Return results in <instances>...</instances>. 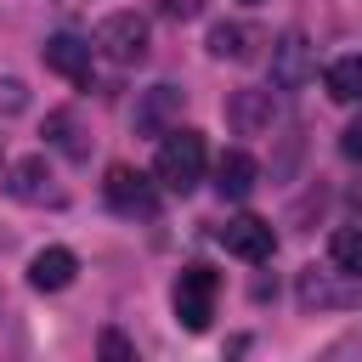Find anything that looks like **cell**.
Returning a JSON list of instances; mask_svg holds the SVG:
<instances>
[{
	"label": "cell",
	"mask_w": 362,
	"mask_h": 362,
	"mask_svg": "<svg viewBox=\"0 0 362 362\" xmlns=\"http://www.w3.org/2000/svg\"><path fill=\"white\" fill-rule=\"evenodd\" d=\"M204 164H209V147H204V136L198 130H164L158 136V153H153V181L164 187V192H192L198 181H204Z\"/></svg>",
	"instance_id": "1"
},
{
	"label": "cell",
	"mask_w": 362,
	"mask_h": 362,
	"mask_svg": "<svg viewBox=\"0 0 362 362\" xmlns=\"http://www.w3.org/2000/svg\"><path fill=\"white\" fill-rule=\"evenodd\" d=\"M294 300H300V311H351V305H362V277H351L345 266H305L300 277H294Z\"/></svg>",
	"instance_id": "2"
},
{
	"label": "cell",
	"mask_w": 362,
	"mask_h": 362,
	"mask_svg": "<svg viewBox=\"0 0 362 362\" xmlns=\"http://www.w3.org/2000/svg\"><path fill=\"white\" fill-rule=\"evenodd\" d=\"M215 300H221V277H215L209 266H187V272L175 277V288H170L175 322H181L187 334H204V328H209V317H215Z\"/></svg>",
	"instance_id": "3"
},
{
	"label": "cell",
	"mask_w": 362,
	"mask_h": 362,
	"mask_svg": "<svg viewBox=\"0 0 362 362\" xmlns=\"http://www.w3.org/2000/svg\"><path fill=\"white\" fill-rule=\"evenodd\" d=\"M90 45H96L107 62L136 68V62H147V17H136V11H107V17L96 23Z\"/></svg>",
	"instance_id": "4"
},
{
	"label": "cell",
	"mask_w": 362,
	"mask_h": 362,
	"mask_svg": "<svg viewBox=\"0 0 362 362\" xmlns=\"http://www.w3.org/2000/svg\"><path fill=\"white\" fill-rule=\"evenodd\" d=\"M102 198L113 204V215H130V221H153L158 215V187L141 170H130V164H107Z\"/></svg>",
	"instance_id": "5"
},
{
	"label": "cell",
	"mask_w": 362,
	"mask_h": 362,
	"mask_svg": "<svg viewBox=\"0 0 362 362\" xmlns=\"http://www.w3.org/2000/svg\"><path fill=\"white\" fill-rule=\"evenodd\" d=\"M215 243H221L226 255L249 260V266H266V260L277 255V232H272V221H260V215H232V221H221V226H215Z\"/></svg>",
	"instance_id": "6"
},
{
	"label": "cell",
	"mask_w": 362,
	"mask_h": 362,
	"mask_svg": "<svg viewBox=\"0 0 362 362\" xmlns=\"http://www.w3.org/2000/svg\"><path fill=\"white\" fill-rule=\"evenodd\" d=\"M311 74H317V51H311L305 28H283L272 40V85L277 90H300Z\"/></svg>",
	"instance_id": "7"
},
{
	"label": "cell",
	"mask_w": 362,
	"mask_h": 362,
	"mask_svg": "<svg viewBox=\"0 0 362 362\" xmlns=\"http://www.w3.org/2000/svg\"><path fill=\"white\" fill-rule=\"evenodd\" d=\"M6 192L17 204H62V187H57V170L45 153H28V158H11L6 164Z\"/></svg>",
	"instance_id": "8"
},
{
	"label": "cell",
	"mask_w": 362,
	"mask_h": 362,
	"mask_svg": "<svg viewBox=\"0 0 362 362\" xmlns=\"http://www.w3.org/2000/svg\"><path fill=\"white\" fill-rule=\"evenodd\" d=\"M226 124H232L238 136H266V130L277 124V96L260 90V85H238V90L226 96Z\"/></svg>",
	"instance_id": "9"
},
{
	"label": "cell",
	"mask_w": 362,
	"mask_h": 362,
	"mask_svg": "<svg viewBox=\"0 0 362 362\" xmlns=\"http://www.w3.org/2000/svg\"><path fill=\"white\" fill-rule=\"evenodd\" d=\"M181 107H187V90H181V85H153V90H141V102H136V136H164V130H175V124H181Z\"/></svg>",
	"instance_id": "10"
},
{
	"label": "cell",
	"mask_w": 362,
	"mask_h": 362,
	"mask_svg": "<svg viewBox=\"0 0 362 362\" xmlns=\"http://www.w3.org/2000/svg\"><path fill=\"white\" fill-rule=\"evenodd\" d=\"M90 40H79V34H51L45 45H40V57H45V68L51 74H62V79H74V85H85L90 79Z\"/></svg>",
	"instance_id": "11"
},
{
	"label": "cell",
	"mask_w": 362,
	"mask_h": 362,
	"mask_svg": "<svg viewBox=\"0 0 362 362\" xmlns=\"http://www.w3.org/2000/svg\"><path fill=\"white\" fill-rule=\"evenodd\" d=\"M255 187H260V164H255L243 147H232V153H221V158H215V192H221V198L243 204Z\"/></svg>",
	"instance_id": "12"
},
{
	"label": "cell",
	"mask_w": 362,
	"mask_h": 362,
	"mask_svg": "<svg viewBox=\"0 0 362 362\" xmlns=\"http://www.w3.org/2000/svg\"><path fill=\"white\" fill-rule=\"evenodd\" d=\"M260 45H266V34L255 23H215L209 28V57H221V62H249V57H260Z\"/></svg>",
	"instance_id": "13"
},
{
	"label": "cell",
	"mask_w": 362,
	"mask_h": 362,
	"mask_svg": "<svg viewBox=\"0 0 362 362\" xmlns=\"http://www.w3.org/2000/svg\"><path fill=\"white\" fill-rule=\"evenodd\" d=\"M74 272H79V260H74V249H62V243H51V249H40V255L28 260V283H34L40 294L68 288V283H74Z\"/></svg>",
	"instance_id": "14"
},
{
	"label": "cell",
	"mask_w": 362,
	"mask_h": 362,
	"mask_svg": "<svg viewBox=\"0 0 362 362\" xmlns=\"http://www.w3.org/2000/svg\"><path fill=\"white\" fill-rule=\"evenodd\" d=\"M45 141H51V147H62L68 158H85V153H90V141L79 136V119H74L68 107H57V113H45Z\"/></svg>",
	"instance_id": "15"
},
{
	"label": "cell",
	"mask_w": 362,
	"mask_h": 362,
	"mask_svg": "<svg viewBox=\"0 0 362 362\" xmlns=\"http://www.w3.org/2000/svg\"><path fill=\"white\" fill-rule=\"evenodd\" d=\"M322 85H328L334 102H362V57H339V62H328Z\"/></svg>",
	"instance_id": "16"
},
{
	"label": "cell",
	"mask_w": 362,
	"mask_h": 362,
	"mask_svg": "<svg viewBox=\"0 0 362 362\" xmlns=\"http://www.w3.org/2000/svg\"><path fill=\"white\" fill-rule=\"evenodd\" d=\"M328 255H334V266H345L351 277H362V226H356V221L339 226V232L328 238Z\"/></svg>",
	"instance_id": "17"
},
{
	"label": "cell",
	"mask_w": 362,
	"mask_h": 362,
	"mask_svg": "<svg viewBox=\"0 0 362 362\" xmlns=\"http://www.w3.org/2000/svg\"><path fill=\"white\" fill-rule=\"evenodd\" d=\"M23 107H28V85H23L17 74H0V113H6V119H17Z\"/></svg>",
	"instance_id": "18"
},
{
	"label": "cell",
	"mask_w": 362,
	"mask_h": 362,
	"mask_svg": "<svg viewBox=\"0 0 362 362\" xmlns=\"http://www.w3.org/2000/svg\"><path fill=\"white\" fill-rule=\"evenodd\" d=\"M96 345H102V356H107V362H136V345H130L119 328H102V339H96Z\"/></svg>",
	"instance_id": "19"
},
{
	"label": "cell",
	"mask_w": 362,
	"mask_h": 362,
	"mask_svg": "<svg viewBox=\"0 0 362 362\" xmlns=\"http://www.w3.org/2000/svg\"><path fill=\"white\" fill-rule=\"evenodd\" d=\"M158 6V17H170V23H192V17H204V0H153Z\"/></svg>",
	"instance_id": "20"
},
{
	"label": "cell",
	"mask_w": 362,
	"mask_h": 362,
	"mask_svg": "<svg viewBox=\"0 0 362 362\" xmlns=\"http://www.w3.org/2000/svg\"><path fill=\"white\" fill-rule=\"evenodd\" d=\"M339 153H345V158H362V113L339 130Z\"/></svg>",
	"instance_id": "21"
},
{
	"label": "cell",
	"mask_w": 362,
	"mask_h": 362,
	"mask_svg": "<svg viewBox=\"0 0 362 362\" xmlns=\"http://www.w3.org/2000/svg\"><path fill=\"white\" fill-rule=\"evenodd\" d=\"M345 215H351V221H356V226H362V181H356V187H351V192H345Z\"/></svg>",
	"instance_id": "22"
},
{
	"label": "cell",
	"mask_w": 362,
	"mask_h": 362,
	"mask_svg": "<svg viewBox=\"0 0 362 362\" xmlns=\"http://www.w3.org/2000/svg\"><path fill=\"white\" fill-rule=\"evenodd\" d=\"M243 6H260V0H243Z\"/></svg>",
	"instance_id": "23"
}]
</instances>
